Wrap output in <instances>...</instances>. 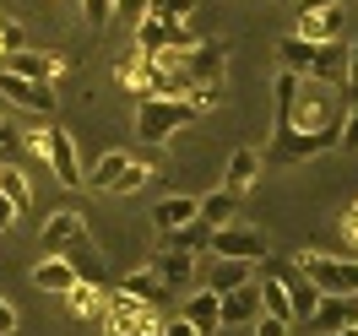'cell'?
Wrapping results in <instances>:
<instances>
[{
    "instance_id": "16",
    "label": "cell",
    "mask_w": 358,
    "mask_h": 336,
    "mask_svg": "<svg viewBox=\"0 0 358 336\" xmlns=\"http://www.w3.org/2000/svg\"><path fill=\"white\" fill-rule=\"evenodd\" d=\"M255 271H266V277H255V298H261V314H277V320H288V326H293V304H288V288H282V277L271 271V261H261Z\"/></svg>"
},
{
    "instance_id": "5",
    "label": "cell",
    "mask_w": 358,
    "mask_h": 336,
    "mask_svg": "<svg viewBox=\"0 0 358 336\" xmlns=\"http://www.w3.org/2000/svg\"><path fill=\"white\" fill-rule=\"evenodd\" d=\"M179 76H185V92H190V87H223L228 49L217 44V38H196V44L179 54Z\"/></svg>"
},
{
    "instance_id": "1",
    "label": "cell",
    "mask_w": 358,
    "mask_h": 336,
    "mask_svg": "<svg viewBox=\"0 0 358 336\" xmlns=\"http://www.w3.org/2000/svg\"><path fill=\"white\" fill-rule=\"evenodd\" d=\"M336 125H342V109L326 92V82H304V71L277 66V119L266 141L271 163H304L336 147Z\"/></svg>"
},
{
    "instance_id": "35",
    "label": "cell",
    "mask_w": 358,
    "mask_h": 336,
    "mask_svg": "<svg viewBox=\"0 0 358 336\" xmlns=\"http://www.w3.org/2000/svg\"><path fill=\"white\" fill-rule=\"evenodd\" d=\"M250 331H255V336H288V320H277V314H255Z\"/></svg>"
},
{
    "instance_id": "22",
    "label": "cell",
    "mask_w": 358,
    "mask_h": 336,
    "mask_svg": "<svg viewBox=\"0 0 358 336\" xmlns=\"http://www.w3.org/2000/svg\"><path fill=\"white\" fill-rule=\"evenodd\" d=\"M234 212H239V196L234 190H212V196H196V217H201L206 228H217V223H234Z\"/></svg>"
},
{
    "instance_id": "25",
    "label": "cell",
    "mask_w": 358,
    "mask_h": 336,
    "mask_svg": "<svg viewBox=\"0 0 358 336\" xmlns=\"http://www.w3.org/2000/svg\"><path fill=\"white\" fill-rule=\"evenodd\" d=\"M114 76H120V87H131L136 98H141V92H152V54H141V49H136L131 60H120V66H114Z\"/></svg>"
},
{
    "instance_id": "43",
    "label": "cell",
    "mask_w": 358,
    "mask_h": 336,
    "mask_svg": "<svg viewBox=\"0 0 358 336\" xmlns=\"http://www.w3.org/2000/svg\"><path fill=\"white\" fill-rule=\"evenodd\" d=\"M103 336H125V326H114V320H109V326H103Z\"/></svg>"
},
{
    "instance_id": "31",
    "label": "cell",
    "mask_w": 358,
    "mask_h": 336,
    "mask_svg": "<svg viewBox=\"0 0 358 336\" xmlns=\"http://www.w3.org/2000/svg\"><path fill=\"white\" fill-rule=\"evenodd\" d=\"M147 11L163 22H190L196 17V0H147Z\"/></svg>"
},
{
    "instance_id": "39",
    "label": "cell",
    "mask_w": 358,
    "mask_h": 336,
    "mask_svg": "<svg viewBox=\"0 0 358 336\" xmlns=\"http://www.w3.org/2000/svg\"><path fill=\"white\" fill-rule=\"evenodd\" d=\"M342 239H348V244H358V201L342 212Z\"/></svg>"
},
{
    "instance_id": "2",
    "label": "cell",
    "mask_w": 358,
    "mask_h": 336,
    "mask_svg": "<svg viewBox=\"0 0 358 336\" xmlns=\"http://www.w3.org/2000/svg\"><path fill=\"white\" fill-rule=\"evenodd\" d=\"M201 109L185 98V92H141V103H136V136L147 141V147H163V141H174L185 125H196Z\"/></svg>"
},
{
    "instance_id": "34",
    "label": "cell",
    "mask_w": 358,
    "mask_h": 336,
    "mask_svg": "<svg viewBox=\"0 0 358 336\" xmlns=\"http://www.w3.org/2000/svg\"><path fill=\"white\" fill-rule=\"evenodd\" d=\"M109 17H120L125 27H136L141 17H147V0H114V11H109Z\"/></svg>"
},
{
    "instance_id": "26",
    "label": "cell",
    "mask_w": 358,
    "mask_h": 336,
    "mask_svg": "<svg viewBox=\"0 0 358 336\" xmlns=\"http://www.w3.org/2000/svg\"><path fill=\"white\" fill-rule=\"evenodd\" d=\"M0 196L17 201V212H27V201H33V180H27L17 163H0Z\"/></svg>"
},
{
    "instance_id": "7",
    "label": "cell",
    "mask_w": 358,
    "mask_h": 336,
    "mask_svg": "<svg viewBox=\"0 0 358 336\" xmlns=\"http://www.w3.org/2000/svg\"><path fill=\"white\" fill-rule=\"evenodd\" d=\"M0 71H17V76H33V82H49V87H55V82L66 76V60L22 44V49H6V54H0Z\"/></svg>"
},
{
    "instance_id": "40",
    "label": "cell",
    "mask_w": 358,
    "mask_h": 336,
    "mask_svg": "<svg viewBox=\"0 0 358 336\" xmlns=\"http://www.w3.org/2000/svg\"><path fill=\"white\" fill-rule=\"evenodd\" d=\"M11 331H17V309L0 298V336H11Z\"/></svg>"
},
{
    "instance_id": "28",
    "label": "cell",
    "mask_w": 358,
    "mask_h": 336,
    "mask_svg": "<svg viewBox=\"0 0 358 336\" xmlns=\"http://www.w3.org/2000/svg\"><path fill=\"white\" fill-rule=\"evenodd\" d=\"M310 60H315V44H310V38H299V33L277 38V66H288V71H310Z\"/></svg>"
},
{
    "instance_id": "17",
    "label": "cell",
    "mask_w": 358,
    "mask_h": 336,
    "mask_svg": "<svg viewBox=\"0 0 358 336\" xmlns=\"http://www.w3.org/2000/svg\"><path fill=\"white\" fill-rule=\"evenodd\" d=\"M179 314H185L201 336L223 331V320H217V293H212V288H185V309H179Z\"/></svg>"
},
{
    "instance_id": "29",
    "label": "cell",
    "mask_w": 358,
    "mask_h": 336,
    "mask_svg": "<svg viewBox=\"0 0 358 336\" xmlns=\"http://www.w3.org/2000/svg\"><path fill=\"white\" fill-rule=\"evenodd\" d=\"M147 180H152V163H147V157H131V163L120 168V180H114L109 196H136V190H147Z\"/></svg>"
},
{
    "instance_id": "6",
    "label": "cell",
    "mask_w": 358,
    "mask_h": 336,
    "mask_svg": "<svg viewBox=\"0 0 358 336\" xmlns=\"http://www.w3.org/2000/svg\"><path fill=\"white\" fill-rule=\"evenodd\" d=\"M206 249L212 255H223V261H266L271 244H266V233L261 228H250V223H217L212 233H206Z\"/></svg>"
},
{
    "instance_id": "3",
    "label": "cell",
    "mask_w": 358,
    "mask_h": 336,
    "mask_svg": "<svg viewBox=\"0 0 358 336\" xmlns=\"http://www.w3.org/2000/svg\"><path fill=\"white\" fill-rule=\"evenodd\" d=\"M22 147L44 152V163L55 168V180L66 184V190H76V184H82V157H76L71 131H60V125H33V131L22 136Z\"/></svg>"
},
{
    "instance_id": "42",
    "label": "cell",
    "mask_w": 358,
    "mask_h": 336,
    "mask_svg": "<svg viewBox=\"0 0 358 336\" xmlns=\"http://www.w3.org/2000/svg\"><path fill=\"white\" fill-rule=\"evenodd\" d=\"M326 6H342V0H299V11H326Z\"/></svg>"
},
{
    "instance_id": "9",
    "label": "cell",
    "mask_w": 358,
    "mask_h": 336,
    "mask_svg": "<svg viewBox=\"0 0 358 336\" xmlns=\"http://www.w3.org/2000/svg\"><path fill=\"white\" fill-rule=\"evenodd\" d=\"M44 249L49 255H76V249H87V217H82V212H55L44 223Z\"/></svg>"
},
{
    "instance_id": "20",
    "label": "cell",
    "mask_w": 358,
    "mask_h": 336,
    "mask_svg": "<svg viewBox=\"0 0 358 336\" xmlns=\"http://www.w3.org/2000/svg\"><path fill=\"white\" fill-rule=\"evenodd\" d=\"M185 223H196V196H163V201H152V228L157 233L185 228Z\"/></svg>"
},
{
    "instance_id": "38",
    "label": "cell",
    "mask_w": 358,
    "mask_h": 336,
    "mask_svg": "<svg viewBox=\"0 0 358 336\" xmlns=\"http://www.w3.org/2000/svg\"><path fill=\"white\" fill-rule=\"evenodd\" d=\"M157 336H201V331H196V326L179 314V320H163V326H157Z\"/></svg>"
},
{
    "instance_id": "33",
    "label": "cell",
    "mask_w": 358,
    "mask_h": 336,
    "mask_svg": "<svg viewBox=\"0 0 358 336\" xmlns=\"http://www.w3.org/2000/svg\"><path fill=\"white\" fill-rule=\"evenodd\" d=\"M336 147H342V152H358V109L342 114V125H336Z\"/></svg>"
},
{
    "instance_id": "36",
    "label": "cell",
    "mask_w": 358,
    "mask_h": 336,
    "mask_svg": "<svg viewBox=\"0 0 358 336\" xmlns=\"http://www.w3.org/2000/svg\"><path fill=\"white\" fill-rule=\"evenodd\" d=\"M6 49H22V22H11V17H0V54Z\"/></svg>"
},
{
    "instance_id": "37",
    "label": "cell",
    "mask_w": 358,
    "mask_h": 336,
    "mask_svg": "<svg viewBox=\"0 0 358 336\" xmlns=\"http://www.w3.org/2000/svg\"><path fill=\"white\" fill-rule=\"evenodd\" d=\"M82 11H87L92 27H103V22H109V11H114V0H82Z\"/></svg>"
},
{
    "instance_id": "44",
    "label": "cell",
    "mask_w": 358,
    "mask_h": 336,
    "mask_svg": "<svg viewBox=\"0 0 358 336\" xmlns=\"http://www.w3.org/2000/svg\"><path fill=\"white\" fill-rule=\"evenodd\" d=\"M331 336H358V320H353V326H342V331H331Z\"/></svg>"
},
{
    "instance_id": "4",
    "label": "cell",
    "mask_w": 358,
    "mask_h": 336,
    "mask_svg": "<svg viewBox=\"0 0 358 336\" xmlns=\"http://www.w3.org/2000/svg\"><path fill=\"white\" fill-rule=\"evenodd\" d=\"M293 266L310 277L320 293H358V261H342V255H320V249H299Z\"/></svg>"
},
{
    "instance_id": "27",
    "label": "cell",
    "mask_w": 358,
    "mask_h": 336,
    "mask_svg": "<svg viewBox=\"0 0 358 336\" xmlns=\"http://www.w3.org/2000/svg\"><path fill=\"white\" fill-rule=\"evenodd\" d=\"M136 49H141V54H163V49H169V22L147 11V17L136 22Z\"/></svg>"
},
{
    "instance_id": "30",
    "label": "cell",
    "mask_w": 358,
    "mask_h": 336,
    "mask_svg": "<svg viewBox=\"0 0 358 336\" xmlns=\"http://www.w3.org/2000/svg\"><path fill=\"white\" fill-rule=\"evenodd\" d=\"M120 293H131V298H141V304H157V298H163V282H157V271L147 266V271H131V277L120 282Z\"/></svg>"
},
{
    "instance_id": "23",
    "label": "cell",
    "mask_w": 358,
    "mask_h": 336,
    "mask_svg": "<svg viewBox=\"0 0 358 336\" xmlns=\"http://www.w3.org/2000/svg\"><path fill=\"white\" fill-rule=\"evenodd\" d=\"M125 163H131V152H103L98 163H92V168H82V184H87V190H98V196H109Z\"/></svg>"
},
{
    "instance_id": "24",
    "label": "cell",
    "mask_w": 358,
    "mask_h": 336,
    "mask_svg": "<svg viewBox=\"0 0 358 336\" xmlns=\"http://www.w3.org/2000/svg\"><path fill=\"white\" fill-rule=\"evenodd\" d=\"M245 282H255V261H223V255H217V266H212V277H206V288H212V293L245 288Z\"/></svg>"
},
{
    "instance_id": "15",
    "label": "cell",
    "mask_w": 358,
    "mask_h": 336,
    "mask_svg": "<svg viewBox=\"0 0 358 336\" xmlns=\"http://www.w3.org/2000/svg\"><path fill=\"white\" fill-rule=\"evenodd\" d=\"M255 314H261L255 282H245V288H228V293H217V320H223V326H250Z\"/></svg>"
},
{
    "instance_id": "21",
    "label": "cell",
    "mask_w": 358,
    "mask_h": 336,
    "mask_svg": "<svg viewBox=\"0 0 358 336\" xmlns=\"http://www.w3.org/2000/svg\"><path fill=\"white\" fill-rule=\"evenodd\" d=\"M103 298H109V288H98V282H87V277H76L66 293L71 314H82V320H103Z\"/></svg>"
},
{
    "instance_id": "12",
    "label": "cell",
    "mask_w": 358,
    "mask_h": 336,
    "mask_svg": "<svg viewBox=\"0 0 358 336\" xmlns=\"http://www.w3.org/2000/svg\"><path fill=\"white\" fill-rule=\"evenodd\" d=\"M261 163L266 157L255 152V147H234V157H228V168H223V190H234L245 201L250 190H255V180H261Z\"/></svg>"
},
{
    "instance_id": "10",
    "label": "cell",
    "mask_w": 358,
    "mask_h": 336,
    "mask_svg": "<svg viewBox=\"0 0 358 336\" xmlns=\"http://www.w3.org/2000/svg\"><path fill=\"white\" fill-rule=\"evenodd\" d=\"M157 282L163 293H185L196 282V249H179V244H157Z\"/></svg>"
},
{
    "instance_id": "11",
    "label": "cell",
    "mask_w": 358,
    "mask_h": 336,
    "mask_svg": "<svg viewBox=\"0 0 358 336\" xmlns=\"http://www.w3.org/2000/svg\"><path fill=\"white\" fill-rule=\"evenodd\" d=\"M266 261H271V255H266ZM271 271H277V277H282V288H288L293 320H310V314H315V298H320V288H315V282H310L299 266H293V261H271Z\"/></svg>"
},
{
    "instance_id": "13",
    "label": "cell",
    "mask_w": 358,
    "mask_h": 336,
    "mask_svg": "<svg viewBox=\"0 0 358 336\" xmlns=\"http://www.w3.org/2000/svg\"><path fill=\"white\" fill-rule=\"evenodd\" d=\"M320 331H342L358 320V293H320L315 298V314H310Z\"/></svg>"
},
{
    "instance_id": "19",
    "label": "cell",
    "mask_w": 358,
    "mask_h": 336,
    "mask_svg": "<svg viewBox=\"0 0 358 336\" xmlns=\"http://www.w3.org/2000/svg\"><path fill=\"white\" fill-rule=\"evenodd\" d=\"M299 38H310V44L342 38V6H326V11H299Z\"/></svg>"
},
{
    "instance_id": "32",
    "label": "cell",
    "mask_w": 358,
    "mask_h": 336,
    "mask_svg": "<svg viewBox=\"0 0 358 336\" xmlns=\"http://www.w3.org/2000/svg\"><path fill=\"white\" fill-rule=\"evenodd\" d=\"M342 92H348V103L358 109V38L348 44V71H342Z\"/></svg>"
},
{
    "instance_id": "41",
    "label": "cell",
    "mask_w": 358,
    "mask_h": 336,
    "mask_svg": "<svg viewBox=\"0 0 358 336\" xmlns=\"http://www.w3.org/2000/svg\"><path fill=\"white\" fill-rule=\"evenodd\" d=\"M17 217H22V212H17V201H6V196H0V233L17 223Z\"/></svg>"
},
{
    "instance_id": "8",
    "label": "cell",
    "mask_w": 358,
    "mask_h": 336,
    "mask_svg": "<svg viewBox=\"0 0 358 336\" xmlns=\"http://www.w3.org/2000/svg\"><path fill=\"white\" fill-rule=\"evenodd\" d=\"M0 98H11L27 114H55V87L33 82V76H17V71H0Z\"/></svg>"
},
{
    "instance_id": "14",
    "label": "cell",
    "mask_w": 358,
    "mask_h": 336,
    "mask_svg": "<svg viewBox=\"0 0 358 336\" xmlns=\"http://www.w3.org/2000/svg\"><path fill=\"white\" fill-rule=\"evenodd\" d=\"M342 71H348V44L342 38H326L315 44V60H310V82H326V87H342Z\"/></svg>"
},
{
    "instance_id": "18",
    "label": "cell",
    "mask_w": 358,
    "mask_h": 336,
    "mask_svg": "<svg viewBox=\"0 0 358 336\" xmlns=\"http://www.w3.org/2000/svg\"><path fill=\"white\" fill-rule=\"evenodd\" d=\"M76 277H82V271H76V261H71V255H49V261H38V266H33V288L60 293V298H66Z\"/></svg>"
}]
</instances>
